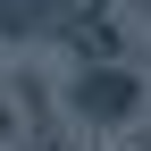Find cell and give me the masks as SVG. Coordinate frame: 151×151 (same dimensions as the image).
Wrapping results in <instances>:
<instances>
[{
  "mask_svg": "<svg viewBox=\"0 0 151 151\" xmlns=\"http://www.w3.org/2000/svg\"><path fill=\"white\" fill-rule=\"evenodd\" d=\"M67 109H76V118H92V126H126V118L143 109V76L126 67V59H92V67H76Z\"/></svg>",
  "mask_w": 151,
  "mask_h": 151,
  "instance_id": "obj_1",
  "label": "cell"
},
{
  "mask_svg": "<svg viewBox=\"0 0 151 151\" xmlns=\"http://www.w3.org/2000/svg\"><path fill=\"white\" fill-rule=\"evenodd\" d=\"M9 134H17V118H9V101H0V151H9Z\"/></svg>",
  "mask_w": 151,
  "mask_h": 151,
  "instance_id": "obj_2",
  "label": "cell"
}]
</instances>
